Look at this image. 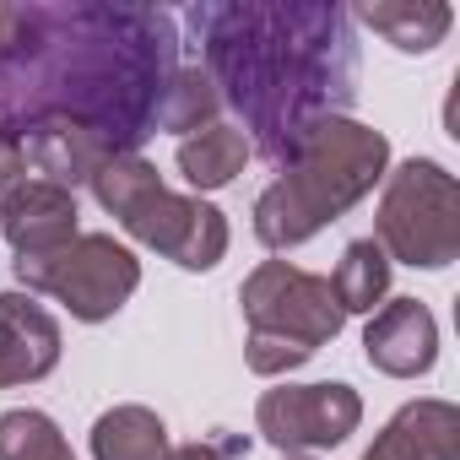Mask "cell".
Listing matches in <instances>:
<instances>
[{
    "label": "cell",
    "mask_w": 460,
    "mask_h": 460,
    "mask_svg": "<svg viewBox=\"0 0 460 460\" xmlns=\"http://www.w3.org/2000/svg\"><path fill=\"white\" fill-rule=\"evenodd\" d=\"M325 282H331L341 314H374L390 298V261H385V250L374 239H352Z\"/></svg>",
    "instance_id": "cell-16"
},
{
    "label": "cell",
    "mask_w": 460,
    "mask_h": 460,
    "mask_svg": "<svg viewBox=\"0 0 460 460\" xmlns=\"http://www.w3.org/2000/svg\"><path fill=\"white\" fill-rule=\"evenodd\" d=\"M363 358L385 379H417L438 363V320L417 298H385L363 325Z\"/></svg>",
    "instance_id": "cell-10"
},
{
    "label": "cell",
    "mask_w": 460,
    "mask_h": 460,
    "mask_svg": "<svg viewBox=\"0 0 460 460\" xmlns=\"http://www.w3.org/2000/svg\"><path fill=\"white\" fill-rule=\"evenodd\" d=\"M363 422V395L341 379L320 385H277L255 401V433L282 455L341 449Z\"/></svg>",
    "instance_id": "cell-8"
},
{
    "label": "cell",
    "mask_w": 460,
    "mask_h": 460,
    "mask_svg": "<svg viewBox=\"0 0 460 460\" xmlns=\"http://www.w3.org/2000/svg\"><path fill=\"white\" fill-rule=\"evenodd\" d=\"M347 17H358L363 28H374L401 55H428L455 28V6H444V0H368V6H358Z\"/></svg>",
    "instance_id": "cell-13"
},
{
    "label": "cell",
    "mask_w": 460,
    "mask_h": 460,
    "mask_svg": "<svg viewBox=\"0 0 460 460\" xmlns=\"http://www.w3.org/2000/svg\"><path fill=\"white\" fill-rule=\"evenodd\" d=\"M87 184H93L98 206L125 227L136 244L157 250L179 271H211L227 255V239H234L227 234V217L211 200H200V195L168 190L163 173L141 152L103 163Z\"/></svg>",
    "instance_id": "cell-4"
},
{
    "label": "cell",
    "mask_w": 460,
    "mask_h": 460,
    "mask_svg": "<svg viewBox=\"0 0 460 460\" xmlns=\"http://www.w3.org/2000/svg\"><path fill=\"white\" fill-rule=\"evenodd\" d=\"M244 455H250V438H244V433H227V428L168 449V460H244Z\"/></svg>",
    "instance_id": "cell-20"
},
{
    "label": "cell",
    "mask_w": 460,
    "mask_h": 460,
    "mask_svg": "<svg viewBox=\"0 0 460 460\" xmlns=\"http://www.w3.org/2000/svg\"><path fill=\"white\" fill-rule=\"evenodd\" d=\"M200 44V71L239 114L250 152L282 168L325 119L358 98L352 17L325 0H206L179 12Z\"/></svg>",
    "instance_id": "cell-2"
},
{
    "label": "cell",
    "mask_w": 460,
    "mask_h": 460,
    "mask_svg": "<svg viewBox=\"0 0 460 460\" xmlns=\"http://www.w3.org/2000/svg\"><path fill=\"white\" fill-rule=\"evenodd\" d=\"M60 368V320L22 288L0 293V390L39 385Z\"/></svg>",
    "instance_id": "cell-11"
},
{
    "label": "cell",
    "mask_w": 460,
    "mask_h": 460,
    "mask_svg": "<svg viewBox=\"0 0 460 460\" xmlns=\"http://www.w3.org/2000/svg\"><path fill=\"white\" fill-rule=\"evenodd\" d=\"M358 460H460V411L438 395L406 401Z\"/></svg>",
    "instance_id": "cell-12"
},
{
    "label": "cell",
    "mask_w": 460,
    "mask_h": 460,
    "mask_svg": "<svg viewBox=\"0 0 460 460\" xmlns=\"http://www.w3.org/2000/svg\"><path fill=\"white\" fill-rule=\"evenodd\" d=\"M239 309H244L250 336H282L304 352L331 347L347 325L331 282L293 261H261L239 288Z\"/></svg>",
    "instance_id": "cell-7"
},
{
    "label": "cell",
    "mask_w": 460,
    "mask_h": 460,
    "mask_svg": "<svg viewBox=\"0 0 460 460\" xmlns=\"http://www.w3.org/2000/svg\"><path fill=\"white\" fill-rule=\"evenodd\" d=\"M390 173V136L341 114L325 119L255 195V239L266 250H298L320 227L347 217Z\"/></svg>",
    "instance_id": "cell-3"
},
{
    "label": "cell",
    "mask_w": 460,
    "mask_h": 460,
    "mask_svg": "<svg viewBox=\"0 0 460 460\" xmlns=\"http://www.w3.org/2000/svg\"><path fill=\"white\" fill-rule=\"evenodd\" d=\"M76 234H82V206H76V190H66V184H49V179L28 173L0 200V239L17 250V261L55 255Z\"/></svg>",
    "instance_id": "cell-9"
},
{
    "label": "cell",
    "mask_w": 460,
    "mask_h": 460,
    "mask_svg": "<svg viewBox=\"0 0 460 460\" xmlns=\"http://www.w3.org/2000/svg\"><path fill=\"white\" fill-rule=\"evenodd\" d=\"M168 449H173L168 422L141 401L109 406L93 422V460H168Z\"/></svg>",
    "instance_id": "cell-15"
},
{
    "label": "cell",
    "mask_w": 460,
    "mask_h": 460,
    "mask_svg": "<svg viewBox=\"0 0 460 460\" xmlns=\"http://www.w3.org/2000/svg\"><path fill=\"white\" fill-rule=\"evenodd\" d=\"M217 119H222V98H217L211 76H206L200 66H184V60H179V71L168 76L163 109H157V130H168V136H195V130H206V125H217Z\"/></svg>",
    "instance_id": "cell-17"
},
{
    "label": "cell",
    "mask_w": 460,
    "mask_h": 460,
    "mask_svg": "<svg viewBox=\"0 0 460 460\" xmlns=\"http://www.w3.org/2000/svg\"><path fill=\"white\" fill-rule=\"evenodd\" d=\"M179 17L136 0H0V146L28 173L87 184L157 136Z\"/></svg>",
    "instance_id": "cell-1"
},
{
    "label": "cell",
    "mask_w": 460,
    "mask_h": 460,
    "mask_svg": "<svg viewBox=\"0 0 460 460\" xmlns=\"http://www.w3.org/2000/svg\"><path fill=\"white\" fill-rule=\"evenodd\" d=\"M17 282L22 293H44L55 304L71 309V320L82 325H103L114 320L136 288H141V261L130 244H119L114 234H76L66 250L39 255V261H17Z\"/></svg>",
    "instance_id": "cell-6"
},
{
    "label": "cell",
    "mask_w": 460,
    "mask_h": 460,
    "mask_svg": "<svg viewBox=\"0 0 460 460\" xmlns=\"http://www.w3.org/2000/svg\"><path fill=\"white\" fill-rule=\"evenodd\" d=\"M282 460H314V455H282Z\"/></svg>",
    "instance_id": "cell-22"
},
{
    "label": "cell",
    "mask_w": 460,
    "mask_h": 460,
    "mask_svg": "<svg viewBox=\"0 0 460 460\" xmlns=\"http://www.w3.org/2000/svg\"><path fill=\"white\" fill-rule=\"evenodd\" d=\"M314 352H304V347H293V341H282V336H244V363H250V374H261V379H288L293 368H304Z\"/></svg>",
    "instance_id": "cell-19"
},
{
    "label": "cell",
    "mask_w": 460,
    "mask_h": 460,
    "mask_svg": "<svg viewBox=\"0 0 460 460\" xmlns=\"http://www.w3.org/2000/svg\"><path fill=\"white\" fill-rule=\"evenodd\" d=\"M250 157H255V152H250L244 130L227 125V119H217V125H206V130H195V136L179 141L173 168L184 173V184H190L195 195H206V190H227V184L244 173Z\"/></svg>",
    "instance_id": "cell-14"
},
{
    "label": "cell",
    "mask_w": 460,
    "mask_h": 460,
    "mask_svg": "<svg viewBox=\"0 0 460 460\" xmlns=\"http://www.w3.org/2000/svg\"><path fill=\"white\" fill-rule=\"evenodd\" d=\"M22 179H28V157L17 146H0V200H6Z\"/></svg>",
    "instance_id": "cell-21"
},
{
    "label": "cell",
    "mask_w": 460,
    "mask_h": 460,
    "mask_svg": "<svg viewBox=\"0 0 460 460\" xmlns=\"http://www.w3.org/2000/svg\"><path fill=\"white\" fill-rule=\"evenodd\" d=\"M374 244L411 271H444L460 261V184L433 157H406L385 173L374 211Z\"/></svg>",
    "instance_id": "cell-5"
},
{
    "label": "cell",
    "mask_w": 460,
    "mask_h": 460,
    "mask_svg": "<svg viewBox=\"0 0 460 460\" xmlns=\"http://www.w3.org/2000/svg\"><path fill=\"white\" fill-rule=\"evenodd\" d=\"M0 460H76L60 422L39 406L0 411Z\"/></svg>",
    "instance_id": "cell-18"
}]
</instances>
